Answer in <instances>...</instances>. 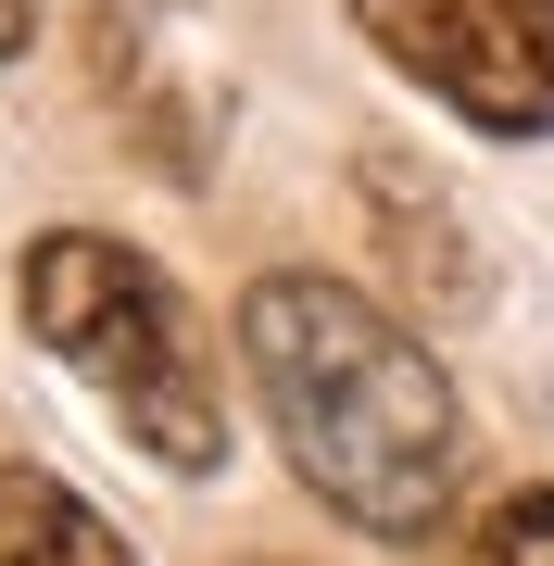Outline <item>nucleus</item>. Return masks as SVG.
<instances>
[{
  "label": "nucleus",
  "instance_id": "1",
  "mask_svg": "<svg viewBox=\"0 0 554 566\" xmlns=\"http://www.w3.org/2000/svg\"><path fill=\"white\" fill-rule=\"evenodd\" d=\"M240 365L265 390L290 479L328 516L416 542L453 491V390L404 315H378L328 264H278L240 290Z\"/></svg>",
  "mask_w": 554,
  "mask_h": 566
},
{
  "label": "nucleus",
  "instance_id": "3",
  "mask_svg": "<svg viewBox=\"0 0 554 566\" xmlns=\"http://www.w3.org/2000/svg\"><path fill=\"white\" fill-rule=\"evenodd\" d=\"M353 25L479 139H554V0H353Z\"/></svg>",
  "mask_w": 554,
  "mask_h": 566
},
{
  "label": "nucleus",
  "instance_id": "7",
  "mask_svg": "<svg viewBox=\"0 0 554 566\" xmlns=\"http://www.w3.org/2000/svg\"><path fill=\"white\" fill-rule=\"evenodd\" d=\"M25 39H39V0H0V63H25Z\"/></svg>",
  "mask_w": 554,
  "mask_h": 566
},
{
  "label": "nucleus",
  "instance_id": "2",
  "mask_svg": "<svg viewBox=\"0 0 554 566\" xmlns=\"http://www.w3.org/2000/svg\"><path fill=\"white\" fill-rule=\"evenodd\" d=\"M13 303L39 327V353L76 365L88 403L165 465V479H215L227 465V390H215L202 340H189V303L165 290L151 252L102 240V227H51V240H25Z\"/></svg>",
  "mask_w": 554,
  "mask_h": 566
},
{
  "label": "nucleus",
  "instance_id": "5",
  "mask_svg": "<svg viewBox=\"0 0 554 566\" xmlns=\"http://www.w3.org/2000/svg\"><path fill=\"white\" fill-rule=\"evenodd\" d=\"M0 566H139L51 465H0Z\"/></svg>",
  "mask_w": 554,
  "mask_h": 566
},
{
  "label": "nucleus",
  "instance_id": "6",
  "mask_svg": "<svg viewBox=\"0 0 554 566\" xmlns=\"http://www.w3.org/2000/svg\"><path fill=\"white\" fill-rule=\"evenodd\" d=\"M479 566H554V491H504L479 528Z\"/></svg>",
  "mask_w": 554,
  "mask_h": 566
},
{
  "label": "nucleus",
  "instance_id": "4",
  "mask_svg": "<svg viewBox=\"0 0 554 566\" xmlns=\"http://www.w3.org/2000/svg\"><path fill=\"white\" fill-rule=\"evenodd\" d=\"M151 0H88V51H102V102L114 126L151 151V177H202V151H215V76L202 63H177V51H151Z\"/></svg>",
  "mask_w": 554,
  "mask_h": 566
}]
</instances>
